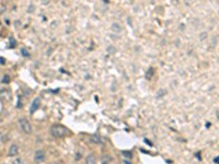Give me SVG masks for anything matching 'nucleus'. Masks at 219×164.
<instances>
[{"mask_svg": "<svg viewBox=\"0 0 219 164\" xmlns=\"http://www.w3.org/2000/svg\"><path fill=\"white\" fill-rule=\"evenodd\" d=\"M125 164H132V163H129V162H127V161H125Z\"/></svg>", "mask_w": 219, "mask_h": 164, "instance_id": "obj_11", "label": "nucleus"}, {"mask_svg": "<svg viewBox=\"0 0 219 164\" xmlns=\"http://www.w3.org/2000/svg\"><path fill=\"white\" fill-rule=\"evenodd\" d=\"M90 142H91V143H94V144H100L102 142V140H101V138H100L99 136L93 135V136H91V137H90Z\"/></svg>", "mask_w": 219, "mask_h": 164, "instance_id": "obj_7", "label": "nucleus"}, {"mask_svg": "<svg viewBox=\"0 0 219 164\" xmlns=\"http://www.w3.org/2000/svg\"><path fill=\"white\" fill-rule=\"evenodd\" d=\"M46 159V154H45V151L42 149H38L35 151L34 153V161L36 163H42V162L45 161Z\"/></svg>", "mask_w": 219, "mask_h": 164, "instance_id": "obj_3", "label": "nucleus"}, {"mask_svg": "<svg viewBox=\"0 0 219 164\" xmlns=\"http://www.w3.org/2000/svg\"><path fill=\"white\" fill-rule=\"evenodd\" d=\"M18 153H19V147H18L15 143L11 144L8 150V154L10 156H12V158H15V156H17Z\"/></svg>", "mask_w": 219, "mask_h": 164, "instance_id": "obj_5", "label": "nucleus"}, {"mask_svg": "<svg viewBox=\"0 0 219 164\" xmlns=\"http://www.w3.org/2000/svg\"><path fill=\"white\" fill-rule=\"evenodd\" d=\"M12 164H26V163L22 158H18V156H15V158L12 159Z\"/></svg>", "mask_w": 219, "mask_h": 164, "instance_id": "obj_8", "label": "nucleus"}, {"mask_svg": "<svg viewBox=\"0 0 219 164\" xmlns=\"http://www.w3.org/2000/svg\"><path fill=\"white\" fill-rule=\"evenodd\" d=\"M123 154H124V156H129V159L130 158H132V153H130V152H123Z\"/></svg>", "mask_w": 219, "mask_h": 164, "instance_id": "obj_9", "label": "nucleus"}, {"mask_svg": "<svg viewBox=\"0 0 219 164\" xmlns=\"http://www.w3.org/2000/svg\"><path fill=\"white\" fill-rule=\"evenodd\" d=\"M18 123H19V126H20L21 130H22V131H23L25 135H31V133H33L32 125H31V123L29 121V119H28V118H24V117L20 118Z\"/></svg>", "mask_w": 219, "mask_h": 164, "instance_id": "obj_2", "label": "nucleus"}, {"mask_svg": "<svg viewBox=\"0 0 219 164\" xmlns=\"http://www.w3.org/2000/svg\"><path fill=\"white\" fill-rule=\"evenodd\" d=\"M49 133L55 138H64V137H66L69 133V130H68V128L63 126V125L55 124L49 128Z\"/></svg>", "mask_w": 219, "mask_h": 164, "instance_id": "obj_1", "label": "nucleus"}, {"mask_svg": "<svg viewBox=\"0 0 219 164\" xmlns=\"http://www.w3.org/2000/svg\"><path fill=\"white\" fill-rule=\"evenodd\" d=\"M84 164H96V158L93 153H90L87 156L86 160H84Z\"/></svg>", "mask_w": 219, "mask_h": 164, "instance_id": "obj_6", "label": "nucleus"}, {"mask_svg": "<svg viewBox=\"0 0 219 164\" xmlns=\"http://www.w3.org/2000/svg\"><path fill=\"white\" fill-rule=\"evenodd\" d=\"M41 105V98H35L31 103V106H30V114H34L38 108H40Z\"/></svg>", "mask_w": 219, "mask_h": 164, "instance_id": "obj_4", "label": "nucleus"}, {"mask_svg": "<svg viewBox=\"0 0 219 164\" xmlns=\"http://www.w3.org/2000/svg\"><path fill=\"white\" fill-rule=\"evenodd\" d=\"M5 9H6V8H5ZM2 12H3V5H1V13H2Z\"/></svg>", "mask_w": 219, "mask_h": 164, "instance_id": "obj_10", "label": "nucleus"}, {"mask_svg": "<svg viewBox=\"0 0 219 164\" xmlns=\"http://www.w3.org/2000/svg\"><path fill=\"white\" fill-rule=\"evenodd\" d=\"M51 164H59V163H57V162H53V163H51Z\"/></svg>", "mask_w": 219, "mask_h": 164, "instance_id": "obj_12", "label": "nucleus"}]
</instances>
